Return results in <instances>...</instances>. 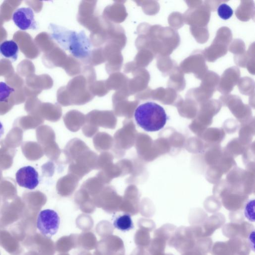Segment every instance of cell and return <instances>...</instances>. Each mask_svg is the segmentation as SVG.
I'll return each instance as SVG.
<instances>
[{"mask_svg":"<svg viewBox=\"0 0 255 255\" xmlns=\"http://www.w3.org/2000/svg\"><path fill=\"white\" fill-rule=\"evenodd\" d=\"M14 89L4 82H0V102H6Z\"/></svg>","mask_w":255,"mask_h":255,"instance_id":"cell-9","label":"cell"},{"mask_svg":"<svg viewBox=\"0 0 255 255\" xmlns=\"http://www.w3.org/2000/svg\"><path fill=\"white\" fill-rule=\"evenodd\" d=\"M114 227L122 232H127L132 229L134 227L131 216L128 214L118 216L114 222Z\"/></svg>","mask_w":255,"mask_h":255,"instance_id":"cell-8","label":"cell"},{"mask_svg":"<svg viewBox=\"0 0 255 255\" xmlns=\"http://www.w3.org/2000/svg\"><path fill=\"white\" fill-rule=\"evenodd\" d=\"M244 214L246 218L251 222H255V200H251L246 204Z\"/></svg>","mask_w":255,"mask_h":255,"instance_id":"cell-11","label":"cell"},{"mask_svg":"<svg viewBox=\"0 0 255 255\" xmlns=\"http://www.w3.org/2000/svg\"><path fill=\"white\" fill-rule=\"evenodd\" d=\"M0 246L11 255H22L24 248L21 243L7 228H0Z\"/></svg>","mask_w":255,"mask_h":255,"instance_id":"cell-6","label":"cell"},{"mask_svg":"<svg viewBox=\"0 0 255 255\" xmlns=\"http://www.w3.org/2000/svg\"><path fill=\"white\" fill-rule=\"evenodd\" d=\"M137 125L147 131H156L162 128L167 121L163 107L154 102H146L139 105L134 112Z\"/></svg>","mask_w":255,"mask_h":255,"instance_id":"cell-2","label":"cell"},{"mask_svg":"<svg viewBox=\"0 0 255 255\" xmlns=\"http://www.w3.org/2000/svg\"><path fill=\"white\" fill-rule=\"evenodd\" d=\"M4 133V128L2 124L0 121V138L2 137Z\"/></svg>","mask_w":255,"mask_h":255,"instance_id":"cell-12","label":"cell"},{"mask_svg":"<svg viewBox=\"0 0 255 255\" xmlns=\"http://www.w3.org/2000/svg\"><path fill=\"white\" fill-rule=\"evenodd\" d=\"M217 12L219 16L224 20L230 18L233 13L232 8L226 3L220 4L218 7Z\"/></svg>","mask_w":255,"mask_h":255,"instance_id":"cell-10","label":"cell"},{"mask_svg":"<svg viewBox=\"0 0 255 255\" xmlns=\"http://www.w3.org/2000/svg\"><path fill=\"white\" fill-rule=\"evenodd\" d=\"M60 221V217L55 211L43 210L37 216L36 227L41 234L49 239L57 232Z\"/></svg>","mask_w":255,"mask_h":255,"instance_id":"cell-3","label":"cell"},{"mask_svg":"<svg viewBox=\"0 0 255 255\" xmlns=\"http://www.w3.org/2000/svg\"><path fill=\"white\" fill-rule=\"evenodd\" d=\"M52 37L77 58L85 60L91 51V43L83 31L77 33L55 24H50Z\"/></svg>","mask_w":255,"mask_h":255,"instance_id":"cell-1","label":"cell"},{"mask_svg":"<svg viewBox=\"0 0 255 255\" xmlns=\"http://www.w3.org/2000/svg\"><path fill=\"white\" fill-rule=\"evenodd\" d=\"M18 185L25 188L33 190L39 184V175L35 169L31 166H26L19 169L15 174Z\"/></svg>","mask_w":255,"mask_h":255,"instance_id":"cell-5","label":"cell"},{"mask_svg":"<svg viewBox=\"0 0 255 255\" xmlns=\"http://www.w3.org/2000/svg\"></svg>","mask_w":255,"mask_h":255,"instance_id":"cell-13","label":"cell"},{"mask_svg":"<svg viewBox=\"0 0 255 255\" xmlns=\"http://www.w3.org/2000/svg\"><path fill=\"white\" fill-rule=\"evenodd\" d=\"M12 20L14 24L21 30H35L37 28L33 10L29 7L17 8L13 13Z\"/></svg>","mask_w":255,"mask_h":255,"instance_id":"cell-4","label":"cell"},{"mask_svg":"<svg viewBox=\"0 0 255 255\" xmlns=\"http://www.w3.org/2000/svg\"><path fill=\"white\" fill-rule=\"evenodd\" d=\"M19 53L17 43L13 40H6L0 43V59L11 62L17 60Z\"/></svg>","mask_w":255,"mask_h":255,"instance_id":"cell-7","label":"cell"}]
</instances>
